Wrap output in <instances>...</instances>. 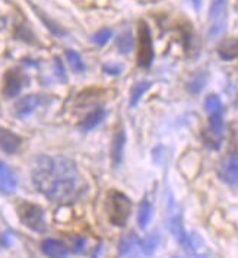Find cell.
I'll return each instance as SVG.
<instances>
[{
	"label": "cell",
	"instance_id": "cell-1",
	"mask_svg": "<svg viewBox=\"0 0 238 258\" xmlns=\"http://www.w3.org/2000/svg\"><path fill=\"white\" fill-rule=\"evenodd\" d=\"M32 182L37 190L56 203L72 202L82 190L79 169L76 163L66 156L41 155L35 158Z\"/></svg>",
	"mask_w": 238,
	"mask_h": 258
},
{
	"label": "cell",
	"instance_id": "cell-2",
	"mask_svg": "<svg viewBox=\"0 0 238 258\" xmlns=\"http://www.w3.org/2000/svg\"><path fill=\"white\" fill-rule=\"evenodd\" d=\"M105 210H107L108 220L111 222V225L125 226L132 212V202L126 194L112 190L107 194Z\"/></svg>",
	"mask_w": 238,
	"mask_h": 258
},
{
	"label": "cell",
	"instance_id": "cell-3",
	"mask_svg": "<svg viewBox=\"0 0 238 258\" xmlns=\"http://www.w3.org/2000/svg\"><path fill=\"white\" fill-rule=\"evenodd\" d=\"M167 222H168L169 232L177 239V242L184 248L189 241V233L186 232L184 225H183L182 210H180L178 204L175 203L171 192H168V200H167Z\"/></svg>",
	"mask_w": 238,
	"mask_h": 258
},
{
	"label": "cell",
	"instance_id": "cell-4",
	"mask_svg": "<svg viewBox=\"0 0 238 258\" xmlns=\"http://www.w3.org/2000/svg\"><path fill=\"white\" fill-rule=\"evenodd\" d=\"M154 61V41L151 28L146 22H140L138 29V64L140 68H151Z\"/></svg>",
	"mask_w": 238,
	"mask_h": 258
},
{
	"label": "cell",
	"instance_id": "cell-5",
	"mask_svg": "<svg viewBox=\"0 0 238 258\" xmlns=\"http://www.w3.org/2000/svg\"><path fill=\"white\" fill-rule=\"evenodd\" d=\"M224 117L222 112L212 114L208 127L203 132V143L210 150H219L224 140Z\"/></svg>",
	"mask_w": 238,
	"mask_h": 258
},
{
	"label": "cell",
	"instance_id": "cell-6",
	"mask_svg": "<svg viewBox=\"0 0 238 258\" xmlns=\"http://www.w3.org/2000/svg\"><path fill=\"white\" fill-rule=\"evenodd\" d=\"M226 0H213L209 8V35L210 40L218 38L226 29Z\"/></svg>",
	"mask_w": 238,
	"mask_h": 258
},
{
	"label": "cell",
	"instance_id": "cell-7",
	"mask_svg": "<svg viewBox=\"0 0 238 258\" xmlns=\"http://www.w3.org/2000/svg\"><path fill=\"white\" fill-rule=\"evenodd\" d=\"M19 219L25 226L35 232L45 231V219H44V210L40 206L31 203H22L18 209Z\"/></svg>",
	"mask_w": 238,
	"mask_h": 258
},
{
	"label": "cell",
	"instance_id": "cell-8",
	"mask_svg": "<svg viewBox=\"0 0 238 258\" xmlns=\"http://www.w3.org/2000/svg\"><path fill=\"white\" fill-rule=\"evenodd\" d=\"M118 255L120 258H148L143 251L142 239L133 232L122 236L118 242Z\"/></svg>",
	"mask_w": 238,
	"mask_h": 258
},
{
	"label": "cell",
	"instance_id": "cell-9",
	"mask_svg": "<svg viewBox=\"0 0 238 258\" xmlns=\"http://www.w3.org/2000/svg\"><path fill=\"white\" fill-rule=\"evenodd\" d=\"M219 177L225 184L238 187V153L231 152L219 163Z\"/></svg>",
	"mask_w": 238,
	"mask_h": 258
},
{
	"label": "cell",
	"instance_id": "cell-10",
	"mask_svg": "<svg viewBox=\"0 0 238 258\" xmlns=\"http://www.w3.org/2000/svg\"><path fill=\"white\" fill-rule=\"evenodd\" d=\"M41 96L35 95V94L21 98V99L16 102V105H15V114H16V117H19V118L28 117V115H31L35 109L41 105Z\"/></svg>",
	"mask_w": 238,
	"mask_h": 258
},
{
	"label": "cell",
	"instance_id": "cell-11",
	"mask_svg": "<svg viewBox=\"0 0 238 258\" xmlns=\"http://www.w3.org/2000/svg\"><path fill=\"white\" fill-rule=\"evenodd\" d=\"M24 82H25V78L22 76L21 72L9 70L5 76V88H3L5 95L8 98H14V96L18 95L22 91Z\"/></svg>",
	"mask_w": 238,
	"mask_h": 258
},
{
	"label": "cell",
	"instance_id": "cell-12",
	"mask_svg": "<svg viewBox=\"0 0 238 258\" xmlns=\"http://www.w3.org/2000/svg\"><path fill=\"white\" fill-rule=\"evenodd\" d=\"M18 187V179L11 166H8L3 161H0V192L11 194Z\"/></svg>",
	"mask_w": 238,
	"mask_h": 258
},
{
	"label": "cell",
	"instance_id": "cell-13",
	"mask_svg": "<svg viewBox=\"0 0 238 258\" xmlns=\"http://www.w3.org/2000/svg\"><path fill=\"white\" fill-rule=\"evenodd\" d=\"M125 146H126V132L123 128H118L112 137L111 143V162L114 166H118L123 161Z\"/></svg>",
	"mask_w": 238,
	"mask_h": 258
},
{
	"label": "cell",
	"instance_id": "cell-14",
	"mask_svg": "<svg viewBox=\"0 0 238 258\" xmlns=\"http://www.w3.org/2000/svg\"><path fill=\"white\" fill-rule=\"evenodd\" d=\"M42 252L50 258H68V246L58 239H44L41 244Z\"/></svg>",
	"mask_w": 238,
	"mask_h": 258
},
{
	"label": "cell",
	"instance_id": "cell-15",
	"mask_svg": "<svg viewBox=\"0 0 238 258\" xmlns=\"http://www.w3.org/2000/svg\"><path fill=\"white\" fill-rule=\"evenodd\" d=\"M21 146V137L12 133L11 130L0 128V149L6 153H15Z\"/></svg>",
	"mask_w": 238,
	"mask_h": 258
},
{
	"label": "cell",
	"instance_id": "cell-16",
	"mask_svg": "<svg viewBox=\"0 0 238 258\" xmlns=\"http://www.w3.org/2000/svg\"><path fill=\"white\" fill-rule=\"evenodd\" d=\"M104 117H105V109H94L92 112H89V114L85 117L82 121L79 122V128H81L82 132H89V130L95 128L99 122L104 120Z\"/></svg>",
	"mask_w": 238,
	"mask_h": 258
},
{
	"label": "cell",
	"instance_id": "cell-17",
	"mask_svg": "<svg viewBox=\"0 0 238 258\" xmlns=\"http://www.w3.org/2000/svg\"><path fill=\"white\" fill-rule=\"evenodd\" d=\"M218 54L225 61L234 60L235 57H238V40H225L218 48Z\"/></svg>",
	"mask_w": 238,
	"mask_h": 258
},
{
	"label": "cell",
	"instance_id": "cell-18",
	"mask_svg": "<svg viewBox=\"0 0 238 258\" xmlns=\"http://www.w3.org/2000/svg\"><path fill=\"white\" fill-rule=\"evenodd\" d=\"M152 215H154V209H152V204L149 203L146 199L142 200V203L139 206V210H138V223H139L140 229H145L151 219H152Z\"/></svg>",
	"mask_w": 238,
	"mask_h": 258
},
{
	"label": "cell",
	"instance_id": "cell-19",
	"mask_svg": "<svg viewBox=\"0 0 238 258\" xmlns=\"http://www.w3.org/2000/svg\"><path fill=\"white\" fill-rule=\"evenodd\" d=\"M152 86V83L148 81H142V82H138L133 88H132V92H130V101H129V104H130V107L132 108H135L138 104H139L140 98L142 95L149 89Z\"/></svg>",
	"mask_w": 238,
	"mask_h": 258
},
{
	"label": "cell",
	"instance_id": "cell-20",
	"mask_svg": "<svg viewBox=\"0 0 238 258\" xmlns=\"http://www.w3.org/2000/svg\"><path fill=\"white\" fill-rule=\"evenodd\" d=\"M115 45H117V48H118V51H120L122 54H129V53L133 50V47H135V38H133L132 32H130V31L123 32V34L117 38Z\"/></svg>",
	"mask_w": 238,
	"mask_h": 258
},
{
	"label": "cell",
	"instance_id": "cell-21",
	"mask_svg": "<svg viewBox=\"0 0 238 258\" xmlns=\"http://www.w3.org/2000/svg\"><path fill=\"white\" fill-rule=\"evenodd\" d=\"M159 242H161V236L158 232H152L149 233L146 238L142 239V244H143V251L148 257L154 255V252L156 251V248L159 246Z\"/></svg>",
	"mask_w": 238,
	"mask_h": 258
},
{
	"label": "cell",
	"instance_id": "cell-22",
	"mask_svg": "<svg viewBox=\"0 0 238 258\" xmlns=\"http://www.w3.org/2000/svg\"><path fill=\"white\" fill-rule=\"evenodd\" d=\"M206 81H208L206 73H196V75L189 81V83H187V89H189L192 94H199V92L205 88Z\"/></svg>",
	"mask_w": 238,
	"mask_h": 258
},
{
	"label": "cell",
	"instance_id": "cell-23",
	"mask_svg": "<svg viewBox=\"0 0 238 258\" xmlns=\"http://www.w3.org/2000/svg\"><path fill=\"white\" fill-rule=\"evenodd\" d=\"M66 58H68V61H69L70 68L73 69V72H76V73H82L85 72V63L84 60H82V57L79 53H76V51H73V50H66Z\"/></svg>",
	"mask_w": 238,
	"mask_h": 258
},
{
	"label": "cell",
	"instance_id": "cell-24",
	"mask_svg": "<svg viewBox=\"0 0 238 258\" xmlns=\"http://www.w3.org/2000/svg\"><path fill=\"white\" fill-rule=\"evenodd\" d=\"M205 111L209 115L216 114V112H222V101H221V98L218 95H215V94L206 96V99H205Z\"/></svg>",
	"mask_w": 238,
	"mask_h": 258
},
{
	"label": "cell",
	"instance_id": "cell-25",
	"mask_svg": "<svg viewBox=\"0 0 238 258\" xmlns=\"http://www.w3.org/2000/svg\"><path fill=\"white\" fill-rule=\"evenodd\" d=\"M111 37H112V31L110 29V28H101L99 31L95 32V34H92L91 41H92L95 45L102 47V45H105L108 41L111 40Z\"/></svg>",
	"mask_w": 238,
	"mask_h": 258
},
{
	"label": "cell",
	"instance_id": "cell-26",
	"mask_svg": "<svg viewBox=\"0 0 238 258\" xmlns=\"http://www.w3.org/2000/svg\"><path fill=\"white\" fill-rule=\"evenodd\" d=\"M37 15L41 18V21L45 24V27L50 29V32H51V34H54L56 37H60V38H62V37H65V35L68 34V32H66V29H63L60 25H57L56 22H53L51 19H48V18L42 14V12H38V11H37Z\"/></svg>",
	"mask_w": 238,
	"mask_h": 258
},
{
	"label": "cell",
	"instance_id": "cell-27",
	"mask_svg": "<svg viewBox=\"0 0 238 258\" xmlns=\"http://www.w3.org/2000/svg\"><path fill=\"white\" fill-rule=\"evenodd\" d=\"M70 241H72V251L73 252H76V254H81L82 251L85 249V246H86V239L82 238V236H79V235H75V236H72L70 238Z\"/></svg>",
	"mask_w": 238,
	"mask_h": 258
},
{
	"label": "cell",
	"instance_id": "cell-28",
	"mask_svg": "<svg viewBox=\"0 0 238 258\" xmlns=\"http://www.w3.org/2000/svg\"><path fill=\"white\" fill-rule=\"evenodd\" d=\"M102 69H104V72L107 75H112V76H118L123 72V66L122 64H115V63H107V64L102 66Z\"/></svg>",
	"mask_w": 238,
	"mask_h": 258
},
{
	"label": "cell",
	"instance_id": "cell-29",
	"mask_svg": "<svg viewBox=\"0 0 238 258\" xmlns=\"http://www.w3.org/2000/svg\"><path fill=\"white\" fill-rule=\"evenodd\" d=\"M54 66H56L57 76H58L60 79H63V81H65V68H63V64H62L60 58H57V57H56V60H54Z\"/></svg>",
	"mask_w": 238,
	"mask_h": 258
},
{
	"label": "cell",
	"instance_id": "cell-30",
	"mask_svg": "<svg viewBox=\"0 0 238 258\" xmlns=\"http://www.w3.org/2000/svg\"><path fill=\"white\" fill-rule=\"evenodd\" d=\"M200 2H202V0H192V3H193L195 9H200Z\"/></svg>",
	"mask_w": 238,
	"mask_h": 258
},
{
	"label": "cell",
	"instance_id": "cell-31",
	"mask_svg": "<svg viewBox=\"0 0 238 258\" xmlns=\"http://www.w3.org/2000/svg\"><path fill=\"white\" fill-rule=\"evenodd\" d=\"M172 258H180V257H172Z\"/></svg>",
	"mask_w": 238,
	"mask_h": 258
}]
</instances>
